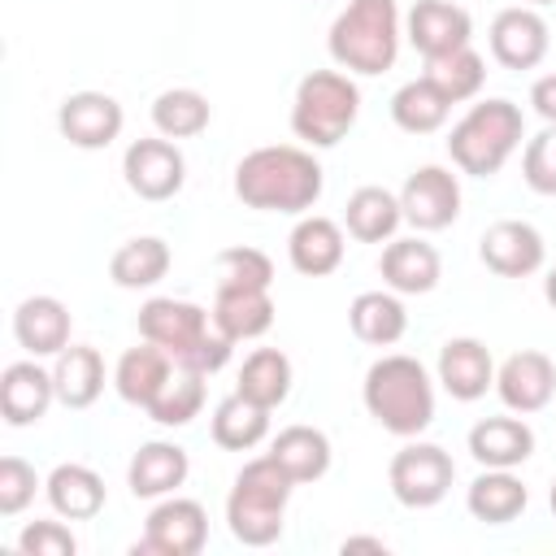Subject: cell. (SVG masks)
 I'll use <instances>...</instances> for the list:
<instances>
[{"mask_svg":"<svg viewBox=\"0 0 556 556\" xmlns=\"http://www.w3.org/2000/svg\"><path fill=\"white\" fill-rule=\"evenodd\" d=\"M321 165L308 148L265 143L235 165V195L261 213H308L321 200Z\"/></svg>","mask_w":556,"mask_h":556,"instance_id":"cell-1","label":"cell"},{"mask_svg":"<svg viewBox=\"0 0 556 556\" xmlns=\"http://www.w3.org/2000/svg\"><path fill=\"white\" fill-rule=\"evenodd\" d=\"M139 334L156 348L169 352V361L178 369H195V374H217L235 343L213 326V313L191 304V300H174V295H152L139 308Z\"/></svg>","mask_w":556,"mask_h":556,"instance_id":"cell-2","label":"cell"},{"mask_svg":"<svg viewBox=\"0 0 556 556\" xmlns=\"http://www.w3.org/2000/svg\"><path fill=\"white\" fill-rule=\"evenodd\" d=\"M361 400H365V413L400 439H417L434 421V382H430L426 365L404 352L378 356L365 369Z\"/></svg>","mask_w":556,"mask_h":556,"instance_id":"cell-3","label":"cell"},{"mask_svg":"<svg viewBox=\"0 0 556 556\" xmlns=\"http://www.w3.org/2000/svg\"><path fill=\"white\" fill-rule=\"evenodd\" d=\"M400 4L395 0H348L330 22V56L348 74H387L400 56Z\"/></svg>","mask_w":556,"mask_h":556,"instance_id":"cell-4","label":"cell"},{"mask_svg":"<svg viewBox=\"0 0 556 556\" xmlns=\"http://www.w3.org/2000/svg\"><path fill=\"white\" fill-rule=\"evenodd\" d=\"M291 478L287 469L265 452L256 460H248L235 473V486L226 495V526L243 547H269L282 534V517H287V500H291Z\"/></svg>","mask_w":556,"mask_h":556,"instance_id":"cell-5","label":"cell"},{"mask_svg":"<svg viewBox=\"0 0 556 556\" xmlns=\"http://www.w3.org/2000/svg\"><path fill=\"white\" fill-rule=\"evenodd\" d=\"M526 139V117L513 100L504 96H491V100H478L469 104V113L452 126L447 135V156L460 174H473V178H491L504 169V161L521 148Z\"/></svg>","mask_w":556,"mask_h":556,"instance_id":"cell-6","label":"cell"},{"mask_svg":"<svg viewBox=\"0 0 556 556\" xmlns=\"http://www.w3.org/2000/svg\"><path fill=\"white\" fill-rule=\"evenodd\" d=\"M361 113V87L343 70H313L300 78L291 100V130L308 148H334Z\"/></svg>","mask_w":556,"mask_h":556,"instance_id":"cell-7","label":"cell"},{"mask_svg":"<svg viewBox=\"0 0 556 556\" xmlns=\"http://www.w3.org/2000/svg\"><path fill=\"white\" fill-rule=\"evenodd\" d=\"M452 478H456L452 456L439 443H421V439L417 443H404L391 456V465H387L391 495L404 508H434L452 491Z\"/></svg>","mask_w":556,"mask_h":556,"instance_id":"cell-8","label":"cell"},{"mask_svg":"<svg viewBox=\"0 0 556 556\" xmlns=\"http://www.w3.org/2000/svg\"><path fill=\"white\" fill-rule=\"evenodd\" d=\"M122 174H126V187L139 195V200H174L187 182V161L178 152L174 139L165 135H152V139H135L122 156Z\"/></svg>","mask_w":556,"mask_h":556,"instance_id":"cell-9","label":"cell"},{"mask_svg":"<svg viewBox=\"0 0 556 556\" xmlns=\"http://www.w3.org/2000/svg\"><path fill=\"white\" fill-rule=\"evenodd\" d=\"M208 543V513L200 500L187 495H165L143 526V543H135L139 552H156V556H195Z\"/></svg>","mask_w":556,"mask_h":556,"instance_id":"cell-10","label":"cell"},{"mask_svg":"<svg viewBox=\"0 0 556 556\" xmlns=\"http://www.w3.org/2000/svg\"><path fill=\"white\" fill-rule=\"evenodd\" d=\"M400 208L404 222L417 230H443L460 217V182L443 165H421L404 178L400 187Z\"/></svg>","mask_w":556,"mask_h":556,"instance_id":"cell-11","label":"cell"},{"mask_svg":"<svg viewBox=\"0 0 556 556\" xmlns=\"http://www.w3.org/2000/svg\"><path fill=\"white\" fill-rule=\"evenodd\" d=\"M478 256H482V265H486L491 274H500V278H530V274L543 269L547 243H543V235H539L530 222L504 217V222H491V226L482 230Z\"/></svg>","mask_w":556,"mask_h":556,"instance_id":"cell-12","label":"cell"},{"mask_svg":"<svg viewBox=\"0 0 556 556\" xmlns=\"http://www.w3.org/2000/svg\"><path fill=\"white\" fill-rule=\"evenodd\" d=\"M122 126H126V113L109 91H74L56 109V130L83 152L109 148L122 135Z\"/></svg>","mask_w":556,"mask_h":556,"instance_id":"cell-13","label":"cell"},{"mask_svg":"<svg viewBox=\"0 0 556 556\" xmlns=\"http://www.w3.org/2000/svg\"><path fill=\"white\" fill-rule=\"evenodd\" d=\"M547 43H552V30H547L543 13L530 4L500 9L491 22V56L504 70H534L547 56Z\"/></svg>","mask_w":556,"mask_h":556,"instance_id":"cell-14","label":"cell"},{"mask_svg":"<svg viewBox=\"0 0 556 556\" xmlns=\"http://www.w3.org/2000/svg\"><path fill=\"white\" fill-rule=\"evenodd\" d=\"M495 391L504 400V408L513 413H539L552 404L556 395V365L547 352H534V348H521L513 352L500 369H495Z\"/></svg>","mask_w":556,"mask_h":556,"instance_id":"cell-15","label":"cell"},{"mask_svg":"<svg viewBox=\"0 0 556 556\" xmlns=\"http://www.w3.org/2000/svg\"><path fill=\"white\" fill-rule=\"evenodd\" d=\"M404 35L426 61H434L473 39V17L452 0H417L404 17Z\"/></svg>","mask_w":556,"mask_h":556,"instance_id":"cell-16","label":"cell"},{"mask_svg":"<svg viewBox=\"0 0 556 556\" xmlns=\"http://www.w3.org/2000/svg\"><path fill=\"white\" fill-rule=\"evenodd\" d=\"M439 387L460 400V404H473L482 400L491 387H495V361H491V348L473 334H456L439 348Z\"/></svg>","mask_w":556,"mask_h":556,"instance_id":"cell-17","label":"cell"},{"mask_svg":"<svg viewBox=\"0 0 556 556\" xmlns=\"http://www.w3.org/2000/svg\"><path fill=\"white\" fill-rule=\"evenodd\" d=\"M56 400V382L52 369L39 365V356L30 361H13L0 374V413L9 426H35Z\"/></svg>","mask_w":556,"mask_h":556,"instance_id":"cell-18","label":"cell"},{"mask_svg":"<svg viewBox=\"0 0 556 556\" xmlns=\"http://www.w3.org/2000/svg\"><path fill=\"white\" fill-rule=\"evenodd\" d=\"M378 274L391 291L400 295H426L439 287L443 278V261H439V248L426 243L421 235H408V239H391L382 248V261H378Z\"/></svg>","mask_w":556,"mask_h":556,"instance_id":"cell-19","label":"cell"},{"mask_svg":"<svg viewBox=\"0 0 556 556\" xmlns=\"http://www.w3.org/2000/svg\"><path fill=\"white\" fill-rule=\"evenodd\" d=\"M13 339L26 356H56L70 348V308L56 295H26L13 308Z\"/></svg>","mask_w":556,"mask_h":556,"instance_id":"cell-20","label":"cell"},{"mask_svg":"<svg viewBox=\"0 0 556 556\" xmlns=\"http://www.w3.org/2000/svg\"><path fill=\"white\" fill-rule=\"evenodd\" d=\"M187 473H191L187 447H178L169 439H152V443H143L130 456L126 482H130V495L135 500H165V495H174L187 482Z\"/></svg>","mask_w":556,"mask_h":556,"instance_id":"cell-21","label":"cell"},{"mask_svg":"<svg viewBox=\"0 0 556 556\" xmlns=\"http://www.w3.org/2000/svg\"><path fill=\"white\" fill-rule=\"evenodd\" d=\"M343 226L321 217V213H308L295 222L291 239H287V256H291V269L304 274V278H326L343 265Z\"/></svg>","mask_w":556,"mask_h":556,"instance_id":"cell-22","label":"cell"},{"mask_svg":"<svg viewBox=\"0 0 556 556\" xmlns=\"http://www.w3.org/2000/svg\"><path fill=\"white\" fill-rule=\"evenodd\" d=\"M208 313L230 343H248L274 326V295L265 287H217Z\"/></svg>","mask_w":556,"mask_h":556,"instance_id":"cell-23","label":"cell"},{"mask_svg":"<svg viewBox=\"0 0 556 556\" xmlns=\"http://www.w3.org/2000/svg\"><path fill=\"white\" fill-rule=\"evenodd\" d=\"M469 456L482 469H517L534 456V430L521 417H482L469 430Z\"/></svg>","mask_w":556,"mask_h":556,"instance_id":"cell-24","label":"cell"},{"mask_svg":"<svg viewBox=\"0 0 556 556\" xmlns=\"http://www.w3.org/2000/svg\"><path fill=\"white\" fill-rule=\"evenodd\" d=\"M174 369H178V365L169 361V352L143 339L139 348H126V352H122V361H117V369H113V387H117V395H122L126 404L148 408V404L161 395V387L174 378Z\"/></svg>","mask_w":556,"mask_h":556,"instance_id":"cell-25","label":"cell"},{"mask_svg":"<svg viewBox=\"0 0 556 556\" xmlns=\"http://www.w3.org/2000/svg\"><path fill=\"white\" fill-rule=\"evenodd\" d=\"M43 491H48L52 513L65 517V521H91V517L104 508V500H109L104 478H100L91 465H78V460L56 465V469L48 473Z\"/></svg>","mask_w":556,"mask_h":556,"instance_id":"cell-26","label":"cell"},{"mask_svg":"<svg viewBox=\"0 0 556 556\" xmlns=\"http://www.w3.org/2000/svg\"><path fill=\"white\" fill-rule=\"evenodd\" d=\"M348 326L361 343L369 348H391L404 339L408 330V308L400 300V291H361L352 304H348Z\"/></svg>","mask_w":556,"mask_h":556,"instance_id":"cell-27","label":"cell"},{"mask_svg":"<svg viewBox=\"0 0 556 556\" xmlns=\"http://www.w3.org/2000/svg\"><path fill=\"white\" fill-rule=\"evenodd\" d=\"M526 504H530V491L513 469H482L465 491V508L486 526L517 521L526 513Z\"/></svg>","mask_w":556,"mask_h":556,"instance_id":"cell-28","label":"cell"},{"mask_svg":"<svg viewBox=\"0 0 556 556\" xmlns=\"http://www.w3.org/2000/svg\"><path fill=\"white\" fill-rule=\"evenodd\" d=\"M400 222H404V208H400L395 191H387V187H356L348 195L343 226H348V235L356 243H391Z\"/></svg>","mask_w":556,"mask_h":556,"instance_id":"cell-29","label":"cell"},{"mask_svg":"<svg viewBox=\"0 0 556 556\" xmlns=\"http://www.w3.org/2000/svg\"><path fill=\"white\" fill-rule=\"evenodd\" d=\"M52 382H56V400L65 408H91L104 391V356L87 343H70L65 352H56Z\"/></svg>","mask_w":556,"mask_h":556,"instance_id":"cell-30","label":"cell"},{"mask_svg":"<svg viewBox=\"0 0 556 556\" xmlns=\"http://www.w3.org/2000/svg\"><path fill=\"white\" fill-rule=\"evenodd\" d=\"M269 456L287 469V478L300 486V482H317L326 469H330V439L326 430L317 426H287L274 434L269 443Z\"/></svg>","mask_w":556,"mask_h":556,"instance_id":"cell-31","label":"cell"},{"mask_svg":"<svg viewBox=\"0 0 556 556\" xmlns=\"http://www.w3.org/2000/svg\"><path fill=\"white\" fill-rule=\"evenodd\" d=\"M269 434V408H261L256 400L230 391L226 400H217L213 408V443L226 452H252L256 443H265Z\"/></svg>","mask_w":556,"mask_h":556,"instance_id":"cell-32","label":"cell"},{"mask_svg":"<svg viewBox=\"0 0 556 556\" xmlns=\"http://www.w3.org/2000/svg\"><path fill=\"white\" fill-rule=\"evenodd\" d=\"M169 243L156 239V235H139V239H126L113 261H109V278L126 291H143V287H156L165 274H169Z\"/></svg>","mask_w":556,"mask_h":556,"instance_id":"cell-33","label":"cell"},{"mask_svg":"<svg viewBox=\"0 0 556 556\" xmlns=\"http://www.w3.org/2000/svg\"><path fill=\"white\" fill-rule=\"evenodd\" d=\"M452 113V100L421 74L413 83H404L395 96H391V122L408 135H434Z\"/></svg>","mask_w":556,"mask_h":556,"instance_id":"cell-34","label":"cell"},{"mask_svg":"<svg viewBox=\"0 0 556 556\" xmlns=\"http://www.w3.org/2000/svg\"><path fill=\"white\" fill-rule=\"evenodd\" d=\"M235 391L274 413L291 395V361H287V352L282 348H256V352H248Z\"/></svg>","mask_w":556,"mask_h":556,"instance_id":"cell-35","label":"cell"},{"mask_svg":"<svg viewBox=\"0 0 556 556\" xmlns=\"http://www.w3.org/2000/svg\"><path fill=\"white\" fill-rule=\"evenodd\" d=\"M208 96H200L195 87H169L152 100V126L165 139H195L208 130Z\"/></svg>","mask_w":556,"mask_h":556,"instance_id":"cell-36","label":"cell"},{"mask_svg":"<svg viewBox=\"0 0 556 556\" xmlns=\"http://www.w3.org/2000/svg\"><path fill=\"white\" fill-rule=\"evenodd\" d=\"M426 78H430L452 104H460V100H473V96L482 91V83H486V61H482V52H473V48L465 43V48H456V52H447V56L426 61Z\"/></svg>","mask_w":556,"mask_h":556,"instance_id":"cell-37","label":"cell"},{"mask_svg":"<svg viewBox=\"0 0 556 556\" xmlns=\"http://www.w3.org/2000/svg\"><path fill=\"white\" fill-rule=\"evenodd\" d=\"M204 408V374L195 369H174V378L161 387V395L143 408L156 426H187Z\"/></svg>","mask_w":556,"mask_h":556,"instance_id":"cell-38","label":"cell"},{"mask_svg":"<svg viewBox=\"0 0 556 556\" xmlns=\"http://www.w3.org/2000/svg\"><path fill=\"white\" fill-rule=\"evenodd\" d=\"M217 287H274V261L261 248H226L217 256Z\"/></svg>","mask_w":556,"mask_h":556,"instance_id":"cell-39","label":"cell"},{"mask_svg":"<svg viewBox=\"0 0 556 556\" xmlns=\"http://www.w3.org/2000/svg\"><path fill=\"white\" fill-rule=\"evenodd\" d=\"M521 178L539 195H556V126H543L534 139H526L521 152Z\"/></svg>","mask_w":556,"mask_h":556,"instance_id":"cell-40","label":"cell"},{"mask_svg":"<svg viewBox=\"0 0 556 556\" xmlns=\"http://www.w3.org/2000/svg\"><path fill=\"white\" fill-rule=\"evenodd\" d=\"M39 491V473L22 460V456H4L0 460V513L4 517H17Z\"/></svg>","mask_w":556,"mask_h":556,"instance_id":"cell-41","label":"cell"},{"mask_svg":"<svg viewBox=\"0 0 556 556\" xmlns=\"http://www.w3.org/2000/svg\"><path fill=\"white\" fill-rule=\"evenodd\" d=\"M17 552L22 556H74L78 552V539L61 521H30L17 534Z\"/></svg>","mask_w":556,"mask_h":556,"instance_id":"cell-42","label":"cell"},{"mask_svg":"<svg viewBox=\"0 0 556 556\" xmlns=\"http://www.w3.org/2000/svg\"><path fill=\"white\" fill-rule=\"evenodd\" d=\"M530 104H534V113H539L547 126H556V74L534 78V87H530Z\"/></svg>","mask_w":556,"mask_h":556,"instance_id":"cell-43","label":"cell"},{"mask_svg":"<svg viewBox=\"0 0 556 556\" xmlns=\"http://www.w3.org/2000/svg\"><path fill=\"white\" fill-rule=\"evenodd\" d=\"M343 552H387V543H382V539H365V534H356V539H343Z\"/></svg>","mask_w":556,"mask_h":556,"instance_id":"cell-44","label":"cell"},{"mask_svg":"<svg viewBox=\"0 0 556 556\" xmlns=\"http://www.w3.org/2000/svg\"><path fill=\"white\" fill-rule=\"evenodd\" d=\"M543 295H547V304L556 308V265L547 269V278H543Z\"/></svg>","mask_w":556,"mask_h":556,"instance_id":"cell-45","label":"cell"},{"mask_svg":"<svg viewBox=\"0 0 556 556\" xmlns=\"http://www.w3.org/2000/svg\"><path fill=\"white\" fill-rule=\"evenodd\" d=\"M547 504H552V517H556V482H552V491H547Z\"/></svg>","mask_w":556,"mask_h":556,"instance_id":"cell-46","label":"cell"},{"mask_svg":"<svg viewBox=\"0 0 556 556\" xmlns=\"http://www.w3.org/2000/svg\"><path fill=\"white\" fill-rule=\"evenodd\" d=\"M530 4H552V0H530Z\"/></svg>","mask_w":556,"mask_h":556,"instance_id":"cell-47","label":"cell"}]
</instances>
